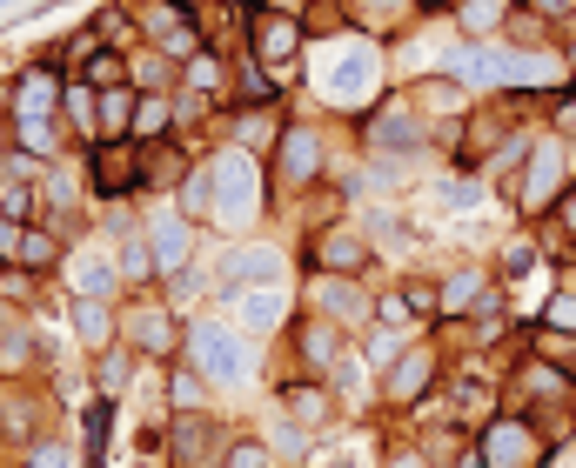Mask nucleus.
Wrapping results in <instances>:
<instances>
[{"label": "nucleus", "mask_w": 576, "mask_h": 468, "mask_svg": "<svg viewBox=\"0 0 576 468\" xmlns=\"http://www.w3.org/2000/svg\"><path fill=\"white\" fill-rule=\"evenodd\" d=\"M422 375H429V355L402 361V368H396V395H416V388H422Z\"/></svg>", "instance_id": "nucleus-1"}, {"label": "nucleus", "mask_w": 576, "mask_h": 468, "mask_svg": "<svg viewBox=\"0 0 576 468\" xmlns=\"http://www.w3.org/2000/svg\"><path fill=\"white\" fill-rule=\"evenodd\" d=\"M396 468H422V462H396Z\"/></svg>", "instance_id": "nucleus-2"}]
</instances>
